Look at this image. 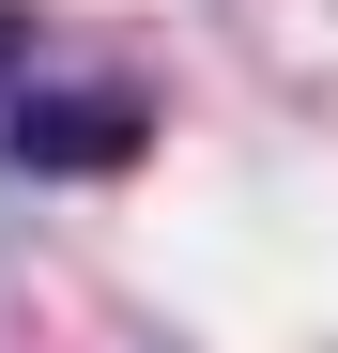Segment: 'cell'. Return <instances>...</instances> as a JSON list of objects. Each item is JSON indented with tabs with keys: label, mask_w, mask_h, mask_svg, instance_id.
<instances>
[{
	"label": "cell",
	"mask_w": 338,
	"mask_h": 353,
	"mask_svg": "<svg viewBox=\"0 0 338 353\" xmlns=\"http://www.w3.org/2000/svg\"><path fill=\"white\" fill-rule=\"evenodd\" d=\"M16 77H31V16L0 0V92H16Z\"/></svg>",
	"instance_id": "2"
},
{
	"label": "cell",
	"mask_w": 338,
	"mask_h": 353,
	"mask_svg": "<svg viewBox=\"0 0 338 353\" xmlns=\"http://www.w3.org/2000/svg\"><path fill=\"white\" fill-rule=\"evenodd\" d=\"M154 139V108L139 92H77V77H46V92H16L0 108V154L31 169V185H77V169H123Z\"/></svg>",
	"instance_id": "1"
}]
</instances>
